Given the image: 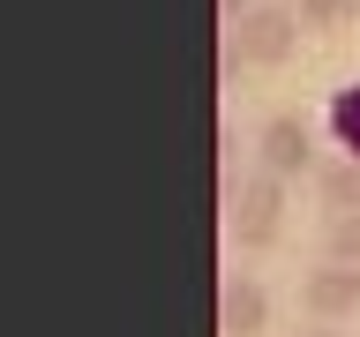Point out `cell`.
Segmentation results:
<instances>
[{
    "instance_id": "3957f363",
    "label": "cell",
    "mask_w": 360,
    "mask_h": 337,
    "mask_svg": "<svg viewBox=\"0 0 360 337\" xmlns=\"http://www.w3.org/2000/svg\"><path fill=\"white\" fill-rule=\"evenodd\" d=\"M255 165H263L270 180L315 173V165H323V157H315V128L300 120V112H270L263 128H255Z\"/></svg>"
},
{
    "instance_id": "5b68a950",
    "label": "cell",
    "mask_w": 360,
    "mask_h": 337,
    "mask_svg": "<svg viewBox=\"0 0 360 337\" xmlns=\"http://www.w3.org/2000/svg\"><path fill=\"white\" fill-rule=\"evenodd\" d=\"M263 330H270V292L233 270L218 285V337H263Z\"/></svg>"
},
{
    "instance_id": "30bf717a",
    "label": "cell",
    "mask_w": 360,
    "mask_h": 337,
    "mask_svg": "<svg viewBox=\"0 0 360 337\" xmlns=\"http://www.w3.org/2000/svg\"><path fill=\"white\" fill-rule=\"evenodd\" d=\"M218 15H225V22H240V15H248V0H218Z\"/></svg>"
},
{
    "instance_id": "8992f818",
    "label": "cell",
    "mask_w": 360,
    "mask_h": 337,
    "mask_svg": "<svg viewBox=\"0 0 360 337\" xmlns=\"http://www.w3.org/2000/svg\"><path fill=\"white\" fill-rule=\"evenodd\" d=\"M315 202H323L330 218L360 210V157H323V165H315Z\"/></svg>"
},
{
    "instance_id": "52a82bcc",
    "label": "cell",
    "mask_w": 360,
    "mask_h": 337,
    "mask_svg": "<svg viewBox=\"0 0 360 337\" xmlns=\"http://www.w3.org/2000/svg\"><path fill=\"white\" fill-rule=\"evenodd\" d=\"M330 135H338V150H345V157H360V83H345L330 98Z\"/></svg>"
},
{
    "instance_id": "7a4b0ae2",
    "label": "cell",
    "mask_w": 360,
    "mask_h": 337,
    "mask_svg": "<svg viewBox=\"0 0 360 337\" xmlns=\"http://www.w3.org/2000/svg\"><path fill=\"white\" fill-rule=\"evenodd\" d=\"M300 45V8H248L233 22V60L248 67H285Z\"/></svg>"
},
{
    "instance_id": "9c48e42d",
    "label": "cell",
    "mask_w": 360,
    "mask_h": 337,
    "mask_svg": "<svg viewBox=\"0 0 360 337\" xmlns=\"http://www.w3.org/2000/svg\"><path fill=\"white\" fill-rule=\"evenodd\" d=\"M360 15V0H300V30H345Z\"/></svg>"
},
{
    "instance_id": "ba28073f",
    "label": "cell",
    "mask_w": 360,
    "mask_h": 337,
    "mask_svg": "<svg viewBox=\"0 0 360 337\" xmlns=\"http://www.w3.org/2000/svg\"><path fill=\"white\" fill-rule=\"evenodd\" d=\"M323 255H330V263H345V270H360V210H345V218L323 225Z\"/></svg>"
},
{
    "instance_id": "277c9868",
    "label": "cell",
    "mask_w": 360,
    "mask_h": 337,
    "mask_svg": "<svg viewBox=\"0 0 360 337\" xmlns=\"http://www.w3.org/2000/svg\"><path fill=\"white\" fill-rule=\"evenodd\" d=\"M300 308H308L323 330L353 322V315H360V270H345V263H330V255H323V263L300 277Z\"/></svg>"
},
{
    "instance_id": "8fae6325",
    "label": "cell",
    "mask_w": 360,
    "mask_h": 337,
    "mask_svg": "<svg viewBox=\"0 0 360 337\" xmlns=\"http://www.w3.org/2000/svg\"><path fill=\"white\" fill-rule=\"evenodd\" d=\"M300 337H345V330H323V322H315V330H300Z\"/></svg>"
},
{
    "instance_id": "6da1fadb",
    "label": "cell",
    "mask_w": 360,
    "mask_h": 337,
    "mask_svg": "<svg viewBox=\"0 0 360 337\" xmlns=\"http://www.w3.org/2000/svg\"><path fill=\"white\" fill-rule=\"evenodd\" d=\"M225 232H233V247H270L285 232V180L248 173L240 187L225 195Z\"/></svg>"
}]
</instances>
